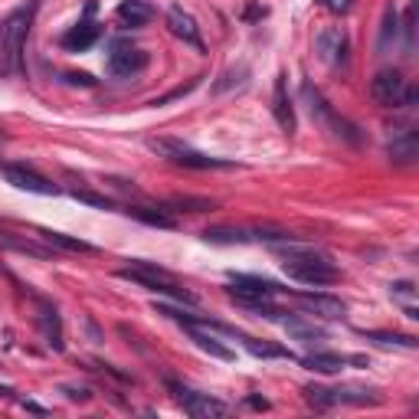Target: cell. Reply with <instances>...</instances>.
Returning a JSON list of instances; mask_svg holds the SVG:
<instances>
[{
  "instance_id": "6da1fadb",
  "label": "cell",
  "mask_w": 419,
  "mask_h": 419,
  "mask_svg": "<svg viewBox=\"0 0 419 419\" xmlns=\"http://www.w3.org/2000/svg\"><path fill=\"white\" fill-rule=\"evenodd\" d=\"M36 10H40V0H30L4 20V27H0V79H17L23 72V49H27Z\"/></svg>"
},
{
  "instance_id": "7a4b0ae2",
  "label": "cell",
  "mask_w": 419,
  "mask_h": 419,
  "mask_svg": "<svg viewBox=\"0 0 419 419\" xmlns=\"http://www.w3.org/2000/svg\"><path fill=\"white\" fill-rule=\"evenodd\" d=\"M278 249H285V246H278ZM282 268H285V276L295 278V282H302V285H334L341 278V268L331 262L324 252L318 249H308V246H298V242H292V249H285V262H282Z\"/></svg>"
},
{
  "instance_id": "3957f363",
  "label": "cell",
  "mask_w": 419,
  "mask_h": 419,
  "mask_svg": "<svg viewBox=\"0 0 419 419\" xmlns=\"http://www.w3.org/2000/svg\"><path fill=\"white\" fill-rule=\"evenodd\" d=\"M118 278H128V282H134V285H144L154 295H170V298H177V302H184V305H196V295H190L187 288L174 285V276H170L167 268L158 266V262L131 259L128 266L118 268Z\"/></svg>"
},
{
  "instance_id": "277c9868",
  "label": "cell",
  "mask_w": 419,
  "mask_h": 419,
  "mask_svg": "<svg viewBox=\"0 0 419 419\" xmlns=\"http://www.w3.org/2000/svg\"><path fill=\"white\" fill-rule=\"evenodd\" d=\"M148 148H151L158 158L170 164H180V167H194V170H230L236 167L232 161L226 158H210V154H200L194 151L190 144L177 141V138H148Z\"/></svg>"
},
{
  "instance_id": "5b68a950",
  "label": "cell",
  "mask_w": 419,
  "mask_h": 419,
  "mask_svg": "<svg viewBox=\"0 0 419 419\" xmlns=\"http://www.w3.org/2000/svg\"><path fill=\"white\" fill-rule=\"evenodd\" d=\"M416 85L403 79L400 69H380L370 82V98L384 108H410L416 105Z\"/></svg>"
},
{
  "instance_id": "8992f818",
  "label": "cell",
  "mask_w": 419,
  "mask_h": 419,
  "mask_svg": "<svg viewBox=\"0 0 419 419\" xmlns=\"http://www.w3.org/2000/svg\"><path fill=\"white\" fill-rule=\"evenodd\" d=\"M302 92H305V98H308V112H312V118L324 128V131L331 134V138H338V141H348V144H357V141H360V134H357V125L344 122V118H341L338 112H334V108L324 102L321 92L312 89L308 82H305Z\"/></svg>"
},
{
  "instance_id": "52a82bcc",
  "label": "cell",
  "mask_w": 419,
  "mask_h": 419,
  "mask_svg": "<svg viewBox=\"0 0 419 419\" xmlns=\"http://www.w3.org/2000/svg\"><path fill=\"white\" fill-rule=\"evenodd\" d=\"M167 390L174 393V400H177L180 410L194 419H226L232 413L230 403L216 400V396H210V393H196L184 384H174V380H167Z\"/></svg>"
},
{
  "instance_id": "ba28073f",
  "label": "cell",
  "mask_w": 419,
  "mask_h": 419,
  "mask_svg": "<svg viewBox=\"0 0 419 419\" xmlns=\"http://www.w3.org/2000/svg\"><path fill=\"white\" fill-rule=\"evenodd\" d=\"M144 66H148V53H144L141 46L128 43V40H115V43H112L108 72H112L115 79H131V76L144 72Z\"/></svg>"
},
{
  "instance_id": "9c48e42d",
  "label": "cell",
  "mask_w": 419,
  "mask_h": 419,
  "mask_svg": "<svg viewBox=\"0 0 419 419\" xmlns=\"http://www.w3.org/2000/svg\"><path fill=\"white\" fill-rule=\"evenodd\" d=\"M4 177H7V184H13L17 190H27V194H43V196L59 194V187H56L53 180L40 177L27 164H7V167H4Z\"/></svg>"
},
{
  "instance_id": "30bf717a",
  "label": "cell",
  "mask_w": 419,
  "mask_h": 419,
  "mask_svg": "<svg viewBox=\"0 0 419 419\" xmlns=\"http://www.w3.org/2000/svg\"><path fill=\"white\" fill-rule=\"evenodd\" d=\"M314 49L321 56V63L338 66L348 59V33L341 27H324L321 33L314 36Z\"/></svg>"
},
{
  "instance_id": "8fae6325",
  "label": "cell",
  "mask_w": 419,
  "mask_h": 419,
  "mask_svg": "<svg viewBox=\"0 0 419 419\" xmlns=\"http://www.w3.org/2000/svg\"><path fill=\"white\" fill-rule=\"evenodd\" d=\"M295 298H298V305H302L308 314H318V318H328V321H338V318H344V312H348L341 298L324 295V292H295Z\"/></svg>"
},
{
  "instance_id": "7c38bea8",
  "label": "cell",
  "mask_w": 419,
  "mask_h": 419,
  "mask_svg": "<svg viewBox=\"0 0 419 419\" xmlns=\"http://www.w3.org/2000/svg\"><path fill=\"white\" fill-rule=\"evenodd\" d=\"M278 292H288V288L268 282V278H256V276H232L230 295L232 302H246V298H272Z\"/></svg>"
},
{
  "instance_id": "4fadbf2b",
  "label": "cell",
  "mask_w": 419,
  "mask_h": 419,
  "mask_svg": "<svg viewBox=\"0 0 419 419\" xmlns=\"http://www.w3.org/2000/svg\"><path fill=\"white\" fill-rule=\"evenodd\" d=\"M167 27L177 40H184L187 46H194L196 53H203V36H200V27H196V20L190 17L184 7H170L167 10Z\"/></svg>"
},
{
  "instance_id": "5bb4252c",
  "label": "cell",
  "mask_w": 419,
  "mask_h": 419,
  "mask_svg": "<svg viewBox=\"0 0 419 419\" xmlns=\"http://www.w3.org/2000/svg\"><path fill=\"white\" fill-rule=\"evenodd\" d=\"M115 17H118L122 27L141 30V27H148V23L154 20V7L148 4V0H122L118 10H115Z\"/></svg>"
},
{
  "instance_id": "9a60e30c",
  "label": "cell",
  "mask_w": 419,
  "mask_h": 419,
  "mask_svg": "<svg viewBox=\"0 0 419 419\" xmlns=\"http://www.w3.org/2000/svg\"><path fill=\"white\" fill-rule=\"evenodd\" d=\"M272 115H276L278 128L285 134H295V112H292V98L285 92V76L276 79V95H272Z\"/></svg>"
},
{
  "instance_id": "2e32d148",
  "label": "cell",
  "mask_w": 419,
  "mask_h": 419,
  "mask_svg": "<svg viewBox=\"0 0 419 419\" xmlns=\"http://www.w3.org/2000/svg\"><path fill=\"white\" fill-rule=\"evenodd\" d=\"M386 154H390L393 164H413L419 158V134L416 131L396 134V138L386 144Z\"/></svg>"
},
{
  "instance_id": "e0dca14e",
  "label": "cell",
  "mask_w": 419,
  "mask_h": 419,
  "mask_svg": "<svg viewBox=\"0 0 419 419\" xmlns=\"http://www.w3.org/2000/svg\"><path fill=\"white\" fill-rule=\"evenodd\" d=\"M302 364L308 370H314V374H341L344 364H367V360L364 357H341V354H308Z\"/></svg>"
},
{
  "instance_id": "ac0fdd59",
  "label": "cell",
  "mask_w": 419,
  "mask_h": 419,
  "mask_svg": "<svg viewBox=\"0 0 419 419\" xmlns=\"http://www.w3.org/2000/svg\"><path fill=\"white\" fill-rule=\"evenodd\" d=\"M282 328H285L295 341H302V344H314V341L328 338V331H324V328H318V324H312V321H305V318H298V314H285V318H282Z\"/></svg>"
},
{
  "instance_id": "d6986e66",
  "label": "cell",
  "mask_w": 419,
  "mask_h": 419,
  "mask_svg": "<svg viewBox=\"0 0 419 419\" xmlns=\"http://www.w3.org/2000/svg\"><path fill=\"white\" fill-rule=\"evenodd\" d=\"M98 36H102V30H98L92 20H82L79 27L69 30V33L63 36V46L72 49V53H85L92 43H98Z\"/></svg>"
},
{
  "instance_id": "ffe728a7",
  "label": "cell",
  "mask_w": 419,
  "mask_h": 419,
  "mask_svg": "<svg viewBox=\"0 0 419 419\" xmlns=\"http://www.w3.org/2000/svg\"><path fill=\"white\" fill-rule=\"evenodd\" d=\"M184 328H187V334H190V341H194L196 348L200 350H206V354L210 357H216V360H232V350L226 348V344H220V341L213 338V334H203V331L196 328V324H184Z\"/></svg>"
},
{
  "instance_id": "44dd1931",
  "label": "cell",
  "mask_w": 419,
  "mask_h": 419,
  "mask_svg": "<svg viewBox=\"0 0 419 419\" xmlns=\"http://www.w3.org/2000/svg\"><path fill=\"white\" fill-rule=\"evenodd\" d=\"M53 249H66V252H85V256H92L95 252V246L92 242H85V240H79V236H66V232H53V230H43L40 232Z\"/></svg>"
},
{
  "instance_id": "7402d4cb",
  "label": "cell",
  "mask_w": 419,
  "mask_h": 419,
  "mask_svg": "<svg viewBox=\"0 0 419 419\" xmlns=\"http://www.w3.org/2000/svg\"><path fill=\"white\" fill-rule=\"evenodd\" d=\"M206 242H216V246H232V242H252V230H236V226H210L203 230Z\"/></svg>"
},
{
  "instance_id": "603a6c76",
  "label": "cell",
  "mask_w": 419,
  "mask_h": 419,
  "mask_svg": "<svg viewBox=\"0 0 419 419\" xmlns=\"http://www.w3.org/2000/svg\"><path fill=\"white\" fill-rule=\"evenodd\" d=\"M131 220H141L148 226H158V230H177V220L170 213H161V210H144V206H128L125 210Z\"/></svg>"
},
{
  "instance_id": "cb8c5ba5",
  "label": "cell",
  "mask_w": 419,
  "mask_h": 419,
  "mask_svg": "<svg viewBox=\"0 0 419 419\" xmlns=\"http://www.w3.org/2000/svg\"><path fill=\"white\" fill-rule=\"evenodd\" d=\"M242 348L249 350L252 357H285V360H295V354L288 348H278V344H268V341H259V338H249V334H240Z\"/></svg>"
},
{
  "instance_id": "d4e9b609",
  "label": "cell",
  "mask_w": 419,
  "mask_h": 419,
  "mask_svg": "<svg viewBox=\"0 0 419 419\" xmlns=\"http://www.w3.org/2000/svg\"><path fill=\"white\" fill-rule=\"evenodd\" d=\"M167 210H174V213H206V210H213V200H206V196H170Z\"/></svg>"
},
{
  "instance_id": "484cf974",
  "label": "cell",
  "mask_w": 419,
  "mask_h": 419,
  "mask_svg": "<svg viewBox=\"0 0 419 419\" xmlns=\"http://www.w3.org/2000/svg\"><path fill=\"white\" fill-rule=\"evenodd\" d=\"M367 341H374V344H384V348H406L413 350L419 344L413 334H390V331H364Z\"/></svg>"
},
{
  "instance_id": "4316f807",
  "label": "cell",
  "mask_w": 419,
  "mask_h": 419,
  "mask_svg": "<svg viewBox=\"0 0 419 419\" xmlns=\"http://www.w3.org/2000/svg\"><path fill=\"white\" fill-rule=\"evenodd\" d=\"M0 246H7V249H17L23 256H33V259H49L53 252L43 249V246H36L30 240H17V236H10V232H0Z\"/></svg>"
},
{
  "instance_id": "83f0119b",
  "label": "cell",
  "mask_w": 419,
  "mask_h": 419,
  "mask_svg": "<svg viewBox=\"0 0 419 419\" xmlns=\"http://www.w3.org/2000/svg\"><path fill=\"white\" fill-rule=\"evenodd\" d=\"M43 331H46V341H49V348L53 350H63V328H59V314L53 308H43Z\"/></svg>"
},
{
  "instance_id": "f1b7e54d",
  "label": "cell",
  "mask_w": 419,
  "mask_h": 419,
  "mask_svg": "<svg viewBox=\"0 0 419 419\" xmlns=\"http://www.w3.org/2000/svg\"><path fill=\"white\" fill-rule=\"evenodd\" d=\"M69 196L72 200H79V203H85V206H95V210H112V206H115L105 194H95V190H79L76 187V190H69Z\"/></svg>"
},
{
  "instance_id": "f546056e",
  "label": "cell",
  "mask_w": 419,
  "mask_h": 419,
  "mask_svg": "<svg viewBox=\"0 0 419 419\" xmlns=\"http://www.w3.org/2000/svg\"><path fill=\"white\" fill-rule=\"evenodd\" d=\"M305 400H308V406H314V410H331L334 406V396H331L328 386H305Z\"/></svg>"
},
{
  "instance_id": "4dcf8cb0",
  "label": "cell",
  "mask_w": 419,
  "mask_h": 419,
  "mask_svg": "<svg viewBox=\"0 0 419 419\" xmlns=\"http://www.w3.org/2000/svg\"><path fill=\"white\" fill-rule=\"evenodd\" d=\"M396 27H400V20H396V10L386 7L384 27H380V49H386V46H390V40H396V33H400Z\"/></svg>"
},
{
  "instance_id": "1f68e13d",
  "label": "cell",
  "mask_w": 419,
  "mask_h": 419,
  "mask_svg": "<svg viewBox=\"0 0 419 419\" xmlns=\"http://www.w3.org/2000/svg\"><path fill=\"white\" fill-rule=\"evenodd\" d=\"M196 85H200V79H190V82H187V85H177V89H170V92H167V95H161V98H154L151 105H164V102H174V98H184V95H187V92H194V89H196Z\"/></svg>"
},
{
  "instance_id": "d6a6232c",
  "label": "cell",
  "mask_w": 419,
  "mask_h": 419,
  "mask_svg": "<svg viewBox=\"0 0 419 419\" xmlns=\"http://www.w3.org/2000/svg\"><path fill=\"white\" fill-rule=\"evenodd\" d=\"M390 295L393 298H403V302H413L416 298V285L413 282H396V285H390Z\"/></svg>"
},
{
  "instance_id": "836d02e7",
  "label": "cell",
  "mask_w": 419,
  "mask_h": 419,
  "mask_svg": "<svg viewBox=\"0 0 419 419\" xmlns=\"http://www.w3.org/2000/svg\"><path fill=\"white\" fill-rule=\"evenodd\" d=\"M324 7H328L331 13H348V10L354 7V0H324Z\"/></svg>"
},
{
  "instance_id": "e575fe53",
  "label": "cell",
  "mask_w": 419,
  "mask_h": 419,
  "mask_svg": "<svg viewBox=\"0 0 419 419\" xmlns=\"http://www.w3.org/2000/svg\"><path fill=\"white\" fill-rule=\"evenodd\" d=\"M63 393L69 396V400H79V403H85V400L92 396V393L85 390V386H79V390H76V386H63Z\"/></svg>"
},
{
  "instance_id": "d590c367",
  "label": "cell",
  "mask_w": 419,
  "mask_h": 419,
  "mask_svg": "<svg viewBox=\"0 0 419 419\" xmlns=\"http://www.w3.org/2000/svg\"><path fill=\"white\" fill-rule=\"evenodd\" d=\"M66 79H69V82H79V85H92V76H85V72H79V76L72 72V76H66Z\"/></svg>"
},
{
  "instance_id": "8d00e7d4",
  "label": "cell",
  "mask_w": 419,
  "mask_h": 419,
  "mask_svg": "<svg viewBox=\"0 0 419 419\" xmlns=\"http://www.w3.org/2000/svg\"><path fill=\"white\" fill-rule=\"evenodd\" d=\"M246 403H249L252 410H268V400H262V396H249Z\"/></svg>"
},
{
  "instance_id": "74e56055",
  "label": "cell",
  "mask_w": 419,
  "mask_h": 419,
  "mask_svg": "<svg viewBox=\"0 0 419 419\" xmlns=\"http://www.w3.org/2000/svg\"><path fill=\"white\" fill-rule=\"evenodd\" d=\"M259 17H266V7L259 10V7H249L246 10V20H259Z\"/></svg>"
}]
</instances>
